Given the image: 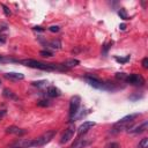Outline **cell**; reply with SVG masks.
Wrapping results in <instances>:
<instances>
[{
    "label": "cell",
    "mask_w": 148,
    "mask_h": 148,
    "mask_svg": "<svg viewBox=\"0 0 148 148\" xmlns=\"http://www.w3.org/2000/svg\"><path fill=\"white\" fill-rule=\"evenodd\" d=\"M45 46L51 47V49H54V50H59L61 47V43H60L59 39H52L50 42H45Z\"/></svg>",
    "instance_id": "cell-15"
},
{
    "label": "cell",
    "mask_w": 148,
    "mask_h": 148,
    "mask_svg": "<svg viewBox=\"0 0 148 148\" xmlns=\"http://www.w3.org/2000/svg\"><path fill=\"white\" fill-rule=\"evenodd\" d=\"M3 76H5V79L10 80V81H20V80H23V79H24V75H23L22 73H16V72H8V73H5Z\"/></svg>",
    "instance_id": "cell-8"
},
{
    "label": "cell",
    "mask_w": 148,
    "mask_h": 148,
    "mask_svg": "<svg viewBox=\"0 0 148 148\" xmlns=\"http://www.w3.org/2000/svg\"><path fill=\"white\" fill-rule=\"evenodd\" d=\"M125 82L126 83H130L132 86H135V87H141V86L145 84V79H143V76L141 74L133 73V74H130V75L126 76Z\"/></svg>",
    "instance_id": "cell-3"
},
{
    "label": "cell",
    "mask_w": 148,
    "mask_h": 148,
    "mask_svg": "<svg viewBox=\"0 0 148 148\" xmlns=\"http://www.w3.org/2000/svg\"><path fill=\"white\" fill-rule=\"evenodd\" d=\"M96 124H95V121H84L83 124H81L80 126H79V128H77V138H80L82 134H84V133H87L91 127H94Z\"/></svg>",
    "instance_id": "cell-7"
},
{
    "label": "cell",
    "mask_w": 148,
    "mask_h": 148,
    "mask_svg": "<svg viewBox=\"0 0 148 148\" xmlns=\"http://www.w3.org/2000/svg\"><path fill=\"white\" fill-rule=\"evenodd\" d=\"M114 60H116L117 62H120V64H125V62H127V61L130 60V56H126L125 58H119V57H114Z\"/></svg>",
    "instance_id": "cell-21"
},
{
    "label": "cell",
    "mask_w": 148,
    "mask_h": 148,
    "mask_svg": "<svg viewBox=\"0 0 148 148\" xmlns=\"http://www.w3.org/2000/svg\"><path fill=\"white\" fill-rule=\"evenodd\" d=\"M81 104V97L77 95H74L69 101V118H72L79 110Z\"/></svg>",
    "instance_id": "cell-4"
},
{
    "label": "cell",
    "mask_w": 148,
    "mask_h": 148,
    "mask_svg": "<svg viewBox=\"0 0 148 148\" xmlns=\"http://www.w3.org/2000/svg\"><path fill=\"white\" fill-rule=\"evenodd\" d=\"M119 28H120L121 30H125V29H126V25L123 23V24H120V25H119Z\"/></svg>",
    "instance_id": "cell-32"
},
{
    "label": "cell",
    "mask_w": 148,
    "mask_h": 148,
    "mask_svg": "<svg viewBox=\"0 0 148 148\" xmlns=\"http://www.w3.org/2000/svg\"><path fill=\"white\" fill-rule=\"evenodd\" d=\"M37 105L38 106H42V108H46L50 105V101L49 99H40L37 102Z\"/></svg>",
    "instance_id": "cell-20"
},
{
    "label": "cell",
    "mask_w": 148,
    "mask_h": 148,
    "mask_svg": "<svg viewBox=\"0 0 148 148\" xmlns=\"http://www.w3.org/2000/svg\"><path fill=\"white\" fill-rule=\"evenodd\" d=\"M46 95H47L49 97H58V96L61 95V91H60V89H58L57 87L50 86V87H47V89H46Z\"/></svg>",
    "instance_id": "cell-12"
},
{
    "label": "cell",
    "mask_w": 148,
    "mask_h": 148,
    "mask_svg": "<svg viewBox=\"0 0 148 148\" xmlns=\"http://www.w3.org/2000/svg\"><path fill=\"white\" fill-rule=\"evenodd\" d=\"M84 80H86V82H87L89 86H91L92 88H96V89H102L103 82H102L101 80H98L97 77L91 76V75H86V76H84Z\"/></svg>",
    "instance_id": "cell-5"
},
{
    "label": "cell",
    "mask_w": 148,
    "mask_h": 148,
    "mask_svg": "<svg viewBox=\"0 0 148 148\" xmlns=\"http://www.w3.org/2000/svg\"><path fill=\"white\" fill-rule=\"evenodd\" d=\"M89 143V140L88 139H84V138H77L74 143L72 145L71 148H83L84 146H87Z\"/></svg>",
    "instance_id": "cell-13"
},
{
    "label": "cell",
    "mask_w": 148,
    "mask_h": 148,
    "mask_svg": "<svg viewBox=\"0 0 148 148\" xmlns=\"http://www.w3.org/2000/svg\"><path fill=\"white\" fill-rule=\"evenodd\" d=\"M39 54H40L42 57H45V58H49V57H52V56H53L52 52H50V51H47V50H42V51L39 52Z\"/></svg>",
    "instance_id": "cell-23"
},
{
    "label": "cell",
    "mask_w": 148,
    "mask_h": 148,
    "mask_svg": "<svg viewBox=\"0 0 148 148\" xmlns=\"http://www.w3.org/2000/svg\"><path fill=\"white\" fill-rule=\"evenodd\" d=\"M118 15H119L120 18H123V20H128V15H127L125 8H120V9L118 10Z\"/></svg>",
    "instance_id": "cell-19"
},
{
    "label": "cell",
    "mask_w": 148,
    "mask_h": 148,
    "mask_svg": "<svg viewBox=\"0 0 148 148\" xmlns=\"http://www.w3.org/2000/svg\"><path fill=\"white\" fill-rule=\"evenodd\" d=\"M25 130H23V128H18L17 126H8L7 128H6V133H8V134H16V135H23V134H25Z\"/></svg>",
    "instance_id": "cell-10"
},
{
    "label": "cell",
    "mask_w": 148,
    "mask_h": 148,
    "mask_svg": "<svg viewBox=\"0 0 148 148\" xmlns=\"http://www.w3.org/2000/svg\"><path fill=\"white\" fill-rule=\"evenodd\" d=\"M2 6V8H3V13H5V15L6 16H9L12 13H10V10H9V8L6 6V5H1Z\"/></svg>",
    "instance_id": "cell-26"
},
{
    "label": "cell",
    "mask_w": 148,
    "mask_h": 148,
    "mask_svg": "<svg viewBox=\"0 0 148 148\" xmlns=\"http://www.w3.org/2000/svg\"><path fill=\"white\" fill-rule=\"evenodd\" d=\"M34 30H38V31H43L44 29L42 27H34Z\"/></svg>",
    "instance_id": "cell-31"
},
{
    "label": "cell",
    "mask_w": 148,
    "mask_h": 148,
    "mask_svg": "<svg viewBox=\"0 0 148 148\" xmlns=\"http://www.w3.org/2000/svg\"><path fill=\"white\" fill-rule=\"evenodd\" d=\"M105 148H120V147H119V145L117 142H111V143H108L105 146Z\"/></svg>",
    "instance_id": "cell-25"
},
{
    "label": "cell",
    "mask_w": 148,
    "mask_h": 148,
    "mask_svg": "<svg viewBox=\"0 0 148 148\" xmlns=\"http://www.w3.org/2000/svg\"><path fill=\"white\" fill-rule=\"evenodd\" d=\"M0 86H1V80H0Z\"/></svg>",
    "instance_id": "cell-33"
},
{
    "label": "cell",
    "mask_w": 148,
    "mask_h": 148,
    "mask_svg": "<svg viewBox=\"0 0 148 148\" xmlns=\"http://www.w3.org/2000/svg\"><path fill=\"white\" fill-rule=\"evenodd\" d=\"M46 83H47V81H45V80H42V81H34V82H31V84L35 86V87H44Z\"/></svg>",
    "instance_id": "cell-22"
},
{
    "label": "cell",
    "mask_w": 148,
    "mask_h": 148,
    "mask_svg": "<svg viewBox=\"0 0 148 148\" xmlns=\"http://www.w3.org/2000/svg\"><path fill=\"white\" fill-rule=\"evenodd\" d=\"M142 67H143L145 69L148 68V58H143V59H142Z\"/></svg>",
    "instance_id": "cell-28"
},
{
    "label": "cell",
    "mask_w": 148,
    "mask_h": 148,
    "mask_svg": "<svg viewBox=\"0 0 148 148\" xmlns=\"http://www.w3.org/2000/svg\"><path fill=\"white\" fill-rule=\"evenodd\" d=\"M8 61H10V62H18V60H16V59L8 58V57H6V56L0 54V62H8Z\"/></svg>",
    "instance_id": "cell-17"
},
{
    "label": "cell",
    "mask_w": 148,
    "mask_h": 148,
    "mask_svg": "<svg viewBox=\"0 0 148 148\" xmlns=\"http://www.w3.org/2000/svg\"><path fill=\"white\" fill-rule=\"evenodd\" d=\"M2 96L6 97V98H8V99L18 101V97L15 95V92H13V91H12L10 89H8V88H5V89L2 90Z\"/></svg>",
    "instance_id": "cell-14"
},
{
    "label": "cell",
    "mask_w": 148,
    "mask_h": 148,
    "mask_svg": "<svg viewBox=\"0 0 148 148\" xmlns=\"http://www.w3.org/2000/svg\"><path fill=\"white\" fill-rule=\"evenodd\" d=\"M5 42H6V37L1 35V36H0V43H5Z\"/></svg>",
    "instance_id": "cell-30"
},
{
    "label": "cell",
    "mask_w": 148,
    "mask_h": 148,
    "mask_svg": "<svg viewBox=\"0 0 148 148\" xmlns=\"http://www.w3.org/2000/svg\"><path fill=\"white\" fill-rule=\"evenodd\" d=\"M6 114H7V111H6V110H0V120H1Z\"/></svg>",
    "instance_id": "cell-29"
},
{
    "label": "cell",
    "mask_w": 148,
    "mask_h": 148,
    "mask_svg": "<svg viewBox=\"0 0 148 148\" xmlns=\"http://www.w3.org/2000/svg\"><path fill=\"white\" fill-rule=\"evenodd\" d=\"M148 147V138H142L138 145V148H147Z\"/></svg>",
    "instance_id": "cell-18"
},
{
    "label": "cell",
    "mask_w": 148,
    "mask_h": 148,
    "mask_svg": "<svg viewBox=\"0 0 148 148\" xmlns=\"http://www.w3.org/2000/svg\"><path fill=\"white\" fill-rule=\"evenodd\" d=\"M114 76H116V79H118V80H120V81H125L127 74H125V73H116Z\"/></svg>",
    "instance_id": "cell-24"
},
{
    "label": "cell",
    "mask_w": 148,
    "mask_h": 148,
    "mask_svg": "<svg viewBox=\"0 0 148 148\" xmlns=\"http://www.w3.org/2000/svg\"><path fill=\"white\" fill-rule=\"evenodd\" d=\"M59 27L58 25H51V27H49V30L51 31V32H58L59 31Z\"/></svg>",
    "instance_id": "cell-27"
},
{
    "label": "cell",
    "mask_w": 148,
    "mask_h": 148,
    "mask_svg": "<svg viewBox=\"0 0 148 148\" xmlns=\"http://www.w3.org/2000/svg\"><path fill=\"white\" fill-rule=\"evenodd\" d=\"M79 64H80V61H79L77 59H68V60H66V61L62 62V66H64L65 68L69 69V68H72V67L77 66Z\"/></svg>",
    "instance_id": "cell-16"
},
{
    "label": "cell",
    "mask_w": 148,
    "mask_h": 148,
    "mask_svg": "<svg viewBox=\"0 0 148 148\" xmlns=\"http://www.w3.org/2000/svg\"><path fill=\"white\" fill-rule=\"evenodd\" d=\"M74 132H75V126L73 125V126H69L67 130H65V132H64V134L61 135V139H60V143H66V142H68L72 138H73V135H74Z\"/></svg>",
    "instance_id": "cell-6"
},
{
    "label": "cell",
    "mask_w": 148,
    "mask_h": 148,
    "mask_svg": "<svg viewBox=\"0 0 148 148\" xmlns=\"http://www.w3.org/2000/svg\"><path fill=\"white\" fill-rule=\"evenodd\" d=\"M139 117V113H132V114H128V116H125L123 117L121 119H119L114 125H124V124H130V123H133V120Z\"/></svg>",
    "instance_id": "cell-9"
},
{
    "label": "cell",
    "mask_w": 148,
    "mask_h": 148,
    "mask_svg": "<svg viewBox=\"0 0 148 148\" xmlns=\"http://www.w3.org/2000/svg\"><path fill=\"white\" fill-rule=\"evenodd\" d=\"M147 127H148V123H147V120H145L141 125H139V126H136V127H133V128H130L128 132H130V133H134V134H139V133L145 132V131L147 130Z\"/></svg>",
    "instance_id": "cell-11"
},
{
    "label": "cell",
    "mask_w": 148,
    "mask_h": 148,
    "mask_svg": "<svg viewBox=\"0 0 148 148\" xmlns=\"http://www.w3.org/2000/svg\"><path fill=\"white\" fill-rule=\"evenodd\" d=\"M56 135V131L54 130H50V131H46L45 133H43L42 135H39L38 138L36 139H31V147L32 148H38V147H42L46 143H49Z\"/></svg>",
    "instance_id": "cell-2"
},
{
    "label": "cell",
    "mask_w": 148,
    "mask_h": 148,
    "mask_svg": "<svg viewBox=\"0 0 148 148\" xmlns=\"http://www.w3.org/2000/svg\"><path fill=\"white\" fill-rule=\"evenodd\" d=\"M18 62L27 67L37 68L42 71H67V68H65L62 64H46L35 59H23V60H18Z\"/></svg>",
    "instance_id": "cell-1"
}]
</instances>
